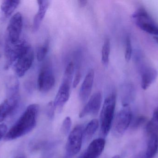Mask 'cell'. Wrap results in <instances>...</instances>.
Wrapping results in <instances>:
<instances>
[{"label":"cell","instance_id":"6da1fadb","mask_svg":"<svg viewBox=\"0 0 158 158\" xmlns=\"http://www.w3.org/2000/svg\"><path fill=\"white\" fill-rule=\"evenodd\" d=\"M37 104L30 105L16 122L7 132L4 139L9 141L15 140L28 134L36 127L39 111Z\"/></svg>","mask_w":158,"mask_h":158},{"label":"cell","instance_id":"7a4b0ae2","mask_svg":"<svg viewBox=\"0 0 158 158\" xmlns=\"http://www.w3.org/2000/svg\"><path fill=\"white\" fill-rule=\"evenodd\" d=\"M116 105V95L112 93L104 101L100 116V132L106 136L112 127Z\"/></svg>","mask_w":158,"mask_h":158},{"label":"cell","instance_id":"3957f363","mask_svg":"<svg viewBox=\"0 0 158 158\" xmlns=\"http://www.w3.org/2000/svg\"><path fill=\"white\" fill-rule=\"evenodd\" d=\"M136 26L143 31L158 36V24L143 8H139L132 15Z\"/></svg>","mask_w":158,"mask_h":158},{"label":"cell","instance_id":"277c9868","mask_svg":"<svg viewBox=\"0 0 158 158\" xmlns=\"http://www.w3.org/2000/svg\"><path fill=\"white\" fill-rule=\"evenodd\" d=\"M132 119L131 109L129 105L123 107L118 112L112 123V131L116 137H120L124 134L129 128Z\"/></svg>","mask_w":158,"mask_h":158},{"label":"cell","instance_id":"5b68a950","mask_svg":"<svg viewBox=\"0 0 158 158\" xmlns=\"http://www.w3.org/2000/svg\"><path fill=\"white\" fill-rule=\"evenodd\" d=\"M83 128L81 125L76 126L69 135L64 158H73L78 154L83 142Z\"/></svg>","mask_w":158,"mask_h":158},{"label":"cell","instance_id":"8992f818","mask_svg":"<svg viewBox=\"0 0 158 158\" xmlns=\"http://www.w3.org/2000/svg\"><path fill=\"white\" fill-rule=\"evenodd\" d=\"M31 46L26 40H19L15 43H11L6 41L5 55L6 69L12 67L18 58Z\"/></svg>","mask_w":158,"mask_h":158},{"label":"cell","instance_id":"52a82bcc","mask_svg":"<svg viewBox=\"0 0 158 158\" xmlns=\"http://www.w3.org/2000/svg\"><path fill=\"white\" fill-rule=\"evenodd\" d=\"M34 60V53L31 46L22 53L12 65L16 76L22 77L30 69Z\"/></svg>","mask_w":158,"mask_h":158},{"label":"cell","instance_id":"ba28073f","mask_svg":"<svg viewBox=\"0 0 158 158\" xmlns=\"http://www.w3.org/2000/svg\"><path fill=\"white\" fill-rule=\"evenodd\" d=\"M23 26V18L19 12L15 13L10 19L6 28V41L15 43L20 40Z\"/></svg>","mask_w":158,"mask_h":158},{"label":"cell","instance_id":"9c48e42d","mask_svg":"<svg viewBox=\"0 0 158 158\" xmlns=\"http://www.w3.org/2000/svg\"><path fill=\"white\" fill-rule=\"evenodd\" d=\"M20 100V95L18 94L7 96V98L0 104V123L14 113L18 107Z\"/></svg>","mask_w":158,"mask_h":158},{"label":"cell","instance_id":"30bf717a","mask_svg":"<svg viewBox=\"0 0 158 158\" xmlns=\"http://www.w3.org/2000/svg\"><path fill=\"white\" fill-rule=\"evenodd\" d=\"M102 100V94L100 92H97L94 94L80 112V117L97 115L101 108Z\"/></svg>","mask_w":158,"mask_h":158},{"label":"cell","instance_id":"8fae6325","mask_svg":"<svg viewBox=\"0 0 158 158\" xmlns=\"http://www.w3.org/2000/svg\"><path fill=\"white\" fill-rule=\"evenodd\" d=\"M54 75L49 69L45 68L41 70L38 79V88L41 92H48L55 84Z\"/></svg>","mask_w":158,"mask_h":158},{"label":"cell","instance_id":"7c38bea8","mask_svg":"<svg viewBox=\"0 0 158 158\" xmlns=\"http://www.w3.org/2000/svg\"><path fill=\"white\" fill-rule=\"evenodd\" d=\"M72 82L63 79L59 87L54 101L53 102L55 109L62 108L70 97V88Z\"/></svg>","mask_w":158,"mask_h":158},{"label":"cell","instance_id":"4fadbf2b","mask_svg":"<svg viewBox=\"0 0 158 158\" xmlns=\"http://www.w3.org/2000/svg\"><path fill=\"white\" fill-rule=\"evenodd\" d=\"M106 141L103 138L94 140L79 158H98L105 149Z\"/></svg>","mask_w":158,"mask_h":158},{"label":"cell","instance_id":"5bb4252c","mask_svg":"<svg viewBox=\"0 0 158 158\" xmlns=\"http://www.w3.org/2000/svg\"><path fill=\"white\" fill-rule=\"evenodd\" d=\"M94 79V71L91 69L87 73L81 85L79 92V97L81 102H86L91 94Z\"/></svg>","mask_w":158,"mask_h":158},{"label":"cell","instance_id":"9a60e30c","mask_svg":"<svg viewBox=\"0 0 158 158\" xmlns=\"http://www.w3.org/2000/svg\"><path fill=\"white\" fill-rule=\"evenodd\" d=\"M141 86L143 90L148 89L157 77V71L154 68L144 67L141 69Z\"/></svg>","mask_w":158,"mask_h":158},{"label":"cell","instance_id":"2e32d148","mask_svg":"<svg viewBox=\"0 0 158 158\" xmlns=\"http://www.w3.org/2000/svg\"><path fill=\"white\" fill-rule=\"evenodd\" d=\"M39 9L38 12L33 19L32 30L34 32H36L40 28L42 22L45 16V14L50 5V2L48 1H38Z\"/></svg>","mask_w":158,"mask_h":158},{"label":"cell","instance_id":"e0dca14e","mask_svg":"<svg viewBox=\"0 0 158 158\" xmlns=\"http://www.w3.org/2000/svg\"><path fill=\"white\" fill-rule=\"evenodd\" d=\"M147 147L145 153L148 158H153L158 151V134L157 131L148 133Z\"/></svg>","mask_w":158,"mask_h":158},{"label":"cell","instance_id":"ac0fdd59","mask_svg":"<svg viewBox=\"0 0 158 158\" xmlns=\"http://www.w3.org/2000/svg\"><path fill=\"white\" fill-rule=\"evenodd\" d=\"M20 2V1L4 0L2 1L1 4V11L3 18L6 19L10 17Z\"/></svg>","mask_w":158,"mask_h":158},{"label":"cell","instance_id":"d6986e66","mask_svg":"<svg viewBox=\"0 0 158 158\" xmlns=\"http://www.w3.org/2000/svg\"><path fill=\"white\" fill-rule=\"evenodd\" d=\"M5 83L7 97L19 94V82L17 76H9L6 78Z\"/></svg>","mask_w":158,"mask_h":158},{"label":"cell","instance_id":"ffe728a7","mask_svg":"<svg viewBox=\"0 0 158 158\" xmlns=\"http://www.w3.org/2000/svg\"><path fill=\"white\" fill-rule=\"evenodd\" d=\"M99 127L98 120L94 119L88 122L83 131V140H89L94 136Z\"/></svg>","mask_w":158,"mask_h":158},{"label":"cell","instance_id":"44dd1931","mask_svg":"<svg viewBox=\"0 0 158 158\" xmlns=\"http://www.w3.org/2000/svg\"><path fill=\"white\" fill-rule=\"evenodd\" d=\"M110 53V42L109 39L106 38L104 41L102 49V63L105 66H107L109 62Z\"/></svg>","mask_w":158,"mask_h":158},{"label":"cell","instance_id":"7402d4cb","mask_svg":"<svg viewBox=\"0 0 158 158\" xmlns=\"http://www.w3.org/2000/svg\"><path fill=\"white\" fill-rule=\"evenodd\" d=\"M123 106L129 105V103L133 98L135 94L134 88L131 84L123 86Z\"/></svg>","mask_w":158,"mask_h":158},{"label":"cell","instance_id":"603a6c76","mask_svg":"<svg viewBox=\"0 0 158 158\" xmlns=\"http://www.w3.org/2000/svg\"><path fill=\"white\" fill-rule=\"evenodd\" d=\"M49 49V42L48 40H47L37 51V58L39 62H41L44 59L48 53Z\"/></svg>","mask_w":158,"mask_h":158},{"label":"cell","instance_id":"cb8c5ba5","mask_svg":"<svg viewBox=\"0 0 158 158\" xmlns=\"http://www.w3.org/2000/svg\"><path fill=\"white\" fill-rule=\"evenodd\" d=\"M132 55V46L131 41L129 36H127L126 40V47H125V59L127 62L131 60Z\"/></svg>","mask_w":158,"mask_h":158},{"label":"cell","instance_id":"d4e9b609","mask_svg":"<svg viewBox=\"0 0 158 158\" xmlns=\"http://www.w3.org/2000/svg\"><path fill=\"white\" fill-rule=\"evenodd\" d=\"M71 126V119L68 117L64 120L62 126V131L64 135H68L70 131Z\"/></svg>","mask_w":158,"mask_h":158},{"label":"cell","instance_id":"484cf974","mask_svg":"<svg viewBox=\"0 0 158 158\" xmlns=\"http://www.w3.org/2000/svg\"><path fill=\"white\" fill-rule=\"evenodd\" d=\"M81 74L80 71L79 70V71H77L76 74H75V78H74V81H73V88H77V86L78 85L80 80H81Z\"/></svg>","mask_w":158,"mask_h":158},{"label":"cell","instance_id":"4316f807","mask_svg":"<svg viewBox=\"0 0 158 158\" xmlns=\"http://www.w3.org/2000/svg\"><path fill=\"white\" fill-rule=\"evenodd\" d=\"M146 118L143 117H138L133 124V127L134 128H137L141 126L145 122Z\"/></svg>","mask_w":158,"mask_h":158},{"label":"cell","instance_id":"83f0119b","mask_svg":"<svg viewBox=\"0 0 158 158\" xmlns=\"http://www.w3.org/2000/svg\"><path fill=\"white\" fill-rule=\"evenodd\" d=\"M7 128L4 124H0V140L4 138L7 132Z\"/></svg>","mask_w":158,"mask_h":158},{"label":"cell","instance_id":"f1b7e54d","mask_svg":"<svg viewBox=\"0 0 158 158\" xmlns=\"http://www.w3.org/2000/svg\"><path fill=\"white\" fill-rule=\"evenodd\" d=\"M151 121L158 129V108L154 111L153 119Z\"/></svg>","mask_w":158,"mask_h":158},{"label":"cell","instance_id":"f546056e","mask_svg":"<svg viewBox=\"0 0 158 158\" xmlns=\"http://www.w3.org/2000/svg\"><path fill=\"white\" fill-rule=\"evenodd\" d=\"M134 158H148L146 154L145 151V152H140L139 154L136 155Z\"/></svg>","mask_w":158,"mask_h":158},{"label":"cell","instance_id":"4dcf8cb0","mask_svg":"<svg viewBox=\"0 0 158 158\" xmlns=\"http://www.w3.org/2000/svg\"><path fill=\"white\" fill-rule=\"evenodd\" d=\"M87 1H78V3L79 6L80 7H83L85 6L87 4Z\"/></svg>","mask_w":158,"mask_h":158},{"label":"cell","instance_id":"1f68e13d","mask_svg":"<svg viewBox=\"0 0 158 158\" xmlns=\"http://www.w3.org/2000/svg\"><path fill=\"white\" fill-rule=\"evenodd\" d=\"M154 39H155V41H156V42L158 44V37H155Z\"/></svg>","mask_w":158,"mask_h":158},{"label":"cell","instance_id":"d6a6232c","mask_svg":"<svg viewBox=\"0 0 158 158\" xmlns=\"http://www.w3.org/2000/svg\"><path fill=\"white\" fill-rule=\"evenodd\" d=\"M112 158H120V157L119 156L117 155V156H113Z\"/></svg>","mask_w":158,"mask_h":158},{"label":"cell","instance_id":"836d02e7","mask_svg":"<svg viewBox=\"0 0 158 158\" xmlns=\"http://www.w3.org/2000/svg\"><path fill=\"white\" fill-rule=\"evenodd\" d=\"M26 158L25 157L23 156H19L17 157L16 158Z\"/></svg>","mask_w":158,"mask_h":158}]
</instances>
